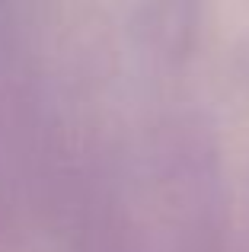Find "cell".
Wrapping results in <instances>:
<instances>
[{"mask_svg":"<svg viewBox=\"0 0 249 252\" xmlns=\"http://www.w3.org/2000/svg\"><path fill=\"white\" fill-rule=\"evenodd\" d=\"M77 252H147V246L122 220L109 217V220H99L96 230H90L77 243Z\"/></svg>","mask_w":249,"mask_h":252,"instance_id":"obj_1","label":"cell"}]
</instances>
